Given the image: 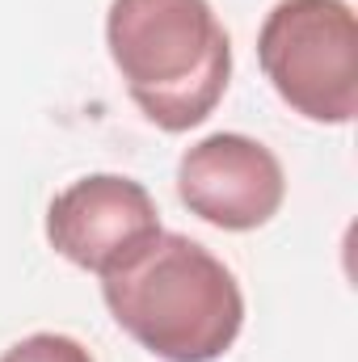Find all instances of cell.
Instances as JSON below:
<instances>
[{
    "label": "cell",
    "mask_w": 358,
    "mask_h": 362,
    "mask_svg": "<svg viewBox=\"0 0 358 362\" xmlns=\"http://www.w3.org/2000/svg\"><path fill=\"white\" fill-rule=\"evenodd\" d=\"M101 299L131 341L165 362L224 358L245 325L236 274L181 232H156L101 274Z\"/></svg>",
    "instance_id": "obj_1"
},
{
    "label": "cell",
    "mask_w": 358,
    "mask_h": 362,
    "mask_svg": "<svg viewBox=\"0 0 358 362\" xmlns=\"http://www.w3.org/2000/svg\"><path fill=\"white\" fill-rule=\"evenodd\" d=\"M105 47L139 114L181 135L215 114L232 76V38L211 0H110Z\"/></svg>",
    "instance_id": "obj_2"
},
{
    "label": "cell",
    "mask_w": 358,
    "mask_h": 362,
    "mask_svg": "<svg viewBox=\"0 0 358 362\" xmlns=\"http://www.w3.org/2000/svg\"><path fill=\"white\" fill-rule=\"evenodd\" d=\"M258 64L308 122L346 127L358 110V21L346 0H278L258 30Z\"/></svg>",
    "instance_id": "obj_3"
},
{
    "label": "cell",
    "mask_w": 358,
    "mask_h": 362,
    "mask_svg": "<svg viewBox=\"0 0 358 362\" xmlns=\"http://www.w3.org/2000/svg\"><path fill=\"white\" fill-rule=\"evenodd\" d=\"M178 198L219 232H253L282 211L287 173L262 139L215 131L181 152Z\"/></svg>",
    "instance_id": "obj_4"
},
{
    "label": "cell",
    "mask_w": 358,
    "mask_h": 362,
    "mask_svg": "<svg viewBox=\"0 0 358 362\" xmlns=\"http://www.w3.org/2000/svg\"><path fill=\"white\" fill-rule=\"evenodd\" d=\"M161 228V211L148 185L122 173H89L64 185L47 206V240L76 270L101 274L148 245Z\"/></svg>",
    "instance_id": "obj_5"
},
{
    "label": "cell",
    "mask_w": 358,
    "mask_h": 362,
    "mask_svg": "<svg viewBox=\"0 0 358 362\" xmlns=\"http://www.w3.org/2000/svg\"><path fill=\"white\" fill-rule=\"evenodd\" d=\"M0 362H93V354L68 333H30L13 341Z\"/></svg>",
    "instance_id": "obj_6"
}]
</instances>
